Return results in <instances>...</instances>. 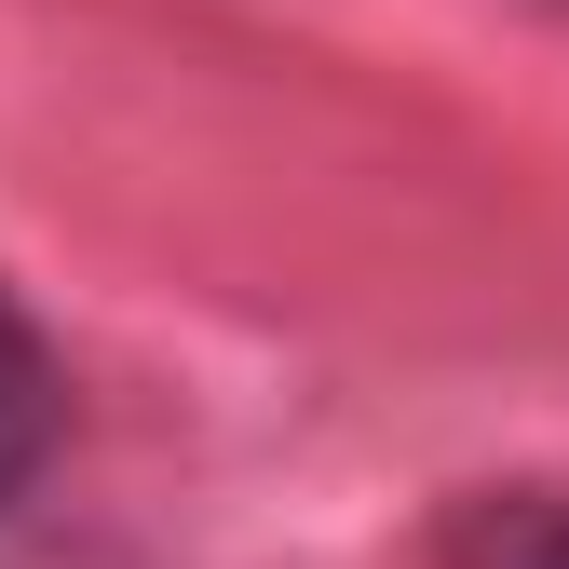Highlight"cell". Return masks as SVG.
Masks as SVG:
<instances>
[{
	"instance_id": "1",
	"label": "cell",
	"mask_w": 569,
	"mask_h": 569,
	"mask_svg": "<svg viewBox=\"0 0 569 569\" xmlns=\"http://www.w3.org/2000/svg\"><path fill=\"white\" fill-rule=\"evenodd\" d=\"M54 435H68V380H54V339L28 326V299L0 284V516L41 488V461H54Z\"/></svg>"
},
{
	"instance_id": "2",
	"label": "cell",
	"mask_w": 569,
	"mask_h": 569,
	"mask_svg": "<svg viewBox=\"0 0 569 569\" xmlns=\"http://www.w3.org/2000/svg\"><path fill=\"white\" fill-rule=\"evenodd\" d=\"M435 569H569V488H475Z\"/></svg>"
}]
</instances>
